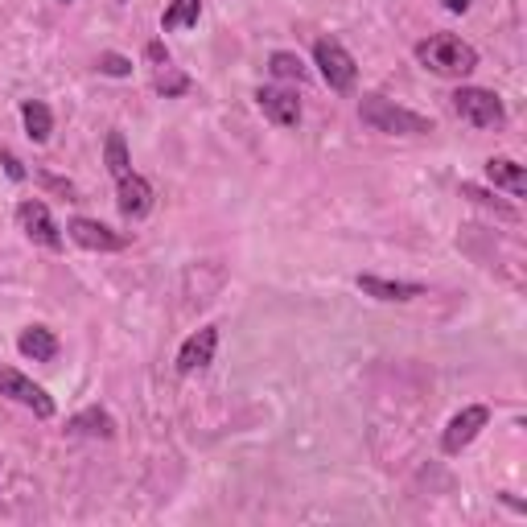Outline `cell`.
Returning a JSON list of instances; mask_svg holds the SVG:
<instances>
[{
    "label": "cell",
    "mask_w": 527,
    "mask_h": 527,
    "mask_svg": "<svg viewBox=\"0 0 527 527\" xmlns=\"http://www.w3.org/2000/svg\"><path fill=\"white\" fill-rule=\"evenodd\" d=\"M268 70H272L276 79H285V83H305V79H309L305 62H301L297 54H289V50H276V54L268 58Z\"/></svg>",
    "instance_id": "ac0fdd59"
},
{
    "label": "cell",
    "mask_w": 527,
    "mask_h": 527,
    "mask_svg": "<svg viewBox=\"0 0 527 527\" xmlns=\"http://www.w3.org/2000/svg\"><path fill=\"white\" fill-rule=\"evenodd\" d=\"M17 350L33 363H54L58 359V338L46 326H25L21 338H17Z\"/></svg>",
    "instance_id": "9a60e30c"
},
{
    "label": "cell",
    "mask_w": 527,
    "mask_h": 527,
    "mask_svg": "<svg viewBox=\"0 0 527 527\" xmlns=\"http://www.w3.org/2000/svg\"><path fill=\"white\" fill-rule=\"evenodd\" d=\"M145 58H149V62H157V66H169V50H165L161 42H149V50H145Z\"/></svg>",
    "instance_id": "cb8c5ba5"
},
{
    "label": "cell",
    "mask_w": 527,
    "mask_h": 527,
    "mask_svg": "<svg viewBox=\"0 0 527 527\" xmlns=\"http://www.w3.org/2000/svg\"><path fill=\"white\" fill-rule=\"evenodd\" d=\"M462 198H470V202H478V206H486V210H495V215L507 219V223H519V210H515V206L499 202L495 194H486V190H478V186H462Z\"/></svg>",
    "instance_id": "44dd1931"
},
{
    "label": "cell",
    "mask_w": 527,
    "mask_h": 527,
    "mask_svg": "<svg viewBox=\"0 0 527 527\" xmlns=\"http://www.w3.org/2000/svg\"><path fill=\"white\" fill-rule=\"evenodd\" d=\"M202 17V0H169V9L161 17V29H190Z\"/></svg>",
    "instance_id": "e0dca14e"
},
{
    "label": "cell",
    "mask_w": 527,
    "mask_h": 527,
    "mask_svg": "<svg viewBox=\"0 0 527 527\" xmlns=\"http://www.w3.org/2000/svg\"><path fill=\"white\" fill-rule=\"evenodd\" d=\"M66 433L70 437H103V441H112L116 437V420L103 412V408H83L66 420Z\"/></svg>",
    "instance_id": "5bb4252c"
},
{
    "label": "cell",
    "mask_w": 527,
    "mask_h": 527,
    "mask_svg": "<svg viewBox=\"0 0 527 527\" xmlns=\"http://www.w3.org/2000/svg\"><path fill=\"white\" fill-rule=\"evenodd\" d=\"M313 62H318V70H322V79H326L330 91H338V95L355 91V83H359V66H355V58H350V50H346L342 42H334V38H318V46H313Z\"/></svg>",
    "instance_id": "277c9868"
},
{
    "label": "cell",
    "mask_w": 527,
    "mask_h": 527,
    "mask_svg": "<svg viewBox=\"0 0 527 527\" xmlns=\"http://www.w3.org/2000/svg\"><path fill=\"white\" fill-rule=\"evenodd\" d=\"M42 182H46L50 190H58V194H66V198H70V194H75V186H70V182H62V178H54V173H42Z\"/></svg>",
    "instance_id": "d4e9b609"
},
{
    "label": "cell",
    "mask_w": 527,
    "mask_h": 527,
    "mask_svg": "<svg viewBox=\"0 0 527 527\" xmlns=\"http://www.w3.org/2000/svg\"><path fill=\"white\" fill-rule=\"evenodd\" d=\"M453 112L474 128H503L507 124V108L495 91L486 87H458L453 91Z\"/></svg>",
    "instance_id": "3957f363"
},
{
    "label": "cell",
    "mask_w": 527,
    "mask_h": 527,
    "mask_svg": "<svg viewBox=\"0 0 527 527\" xmlns=\"http://www.w3.org/2000/svg\"><path fill=\"white\" fill-rule=\"evenodd\" d=\"M0 396H9L13 404L29 408L33 416H42V420L54 416V396L42 388V383H33L29 375H21V371H13L5 363H0Z\"/></svg>",
    "instance_id": "5b68a950"
},
{
    "label": "cell",
    "mask_w": 527,
    "mask_h": 527,
    "mask_svg": "<svg viewBox=\"0 0 527 527\" xmlns=\"http://www.w3.org/2000/svg\"><path fill=\"white\" fill-rule=\"evenodd\" d=\"M153 87H157L165 99H178V95H186V91H190V75H182L178 66H157Z\"/></svg>",
    "instance_id": "d6986e66"
},
{
    "label": "cell",
    "mask_w": 527,
    "mask_h": 527,
    "mask_svg": "<svg viewBox=\"0 0 527 527\" xmlns=\"http://www.w3.org/2000/svg\"><path fill=\"white\" fill-rule=\"evenodd\" d=\"M486 178H490V186H495V190H507L511 198H523V194H527V173H523V165H515L511 157H490V161H486Z\"/></svg>",
    "instance_id": "4fadbf2b"
},
{
    "label": "cell",
    "mask_w": 527,
    "mask_h": 527,
    "mask_svg": "<svg viewBox=\"0 0 527 527\" xmlns=\"http://www.w3.org/2000/svg\"><path fill=\"white\" fill-rule=\"evenodd\" d=\"M66 231H70V239H75L79 248H87V252H124L128 243H132L124 231H112L108 223H99V219H70Z\"/></svg>",
    "instance_id": "52a82bcc"
},
{
    "label": "cell",
    "mask_w": 527,
    "mask_h": 527,
    "mask_svg": "<svg viewBox=\"0 0 527 527\" xmlns=\"http://www.w3.org/2000/svg\"><path fill=\"white\" fill-rule=\"evenodd\" d=\"M416 62L441 79H466L478 70V50L470 42H462L458 33H433V38L416 46Z\"/></svg>",
    "instance_id": "6da1fadb"
},
{
    "label": "cell",
    "mask_w": 527,
    "mask_h": 527,
    "mask_svg": "<svg viewBox=\"0 0 527 527\" xmlns=\"http://www.w3.org/2000/svg\"><path fill=\"white\" fill-rule=\"evenodd\" d=\"M486 420H490V408H486V404H470V408H462L458 416L449 420V429L441 433V449H445V453H462V449L486 429Z\"/></svg>",
    "instance_id": "ba28073f"
},
{
    "label": "cell",
    "mask_w": 527,
    "mask_h": 527,
    "mask_svg": "<svg viewBox=\"0 0 527 527\" xmlns=\"http://www.w3.org/2000/svg\"><path fill=\"white\" fill-rule=\"evenodd\" d=\"M17 223H21V231H25L33 243H38V248L62 252V231H58V223H54V215H50L46 202L25 198V202L17 206Z\"/></svg>",
    "instance_id": "8992f818"
},
{
    "label": "cell",
    "mask_w": 527,
    "mask_h": 527,
    "mask_svg": "<svg viewBox=\"0 0 527 527\" xmlns=\"http://www.w3.org/2000/svg\"><path fill=\"white\" fill-rule=\"evenodd\" d=\"M62 5H70V0H62Z\"/></svg>",
    "instance_id": "4316f807"
},
{
    "label": "cell",
    "mask_w": 527,
    "mask_h": 527,
    "mask_svg": "<svg viewBox=\"0 0 527 527\" xmlns=\"http://www.w3.org/2000/svg\"><path fill=\"white\" fill-rule=\"evenodd\" d=\"M256 99H260V112H264L276 128H293V124L301 120V99H297L293 91H285V87H260Z\"/></svg>",
    "instance_id": "8fae6325"
},
{
    "label": "cell",
    "mask_w": 527,
    "mask_h": 527,
    "mask_svg": "<svg viewBox=\"0 0 527 527\" xmlns=\"http://www.w3.org/2000/svg\"><path fill=\"white\" fill-rule=\"evenodd\" d=\"M470 5H474V0H445V9H449V13H466Z\"/></svg>",
    "instance_id": "484cf974"
},
{
    "label": "cell",
    "mask_w": 527,
    "mask_h": 527,
    "mask_svg": "<svg viewBox=\"0 0 527 527\" xmlns=\"http://www.w3.org/2000/svg\"><path fill=\"white\" fill-rule=\"evenodd\" d=\"M0 165H5V173H9L13 182H25V165H21V161H17L9 149H0Z\"/></svg>",
    "instance_id": "603a6c76"
},
{
    "label": "cell",
    "mask_w": 527,
    "mask_h": 527,
    "mask_svg": "<svg viewBox=\"0 0 527 527\" xmlns=\"http://www.w3.org/2000/svg\"><path fill=\"white\" fill-rule=\"evenodd\" d=\"M355 285L375 301H412L425 293V285H416V280H383V276H359Z\"/></svg>",
    "instance_id": "7c38bea8"
},
{
    "label": "cell",
    "mask_w": 527,
    "mask_h": 527,
    "mask_svg": "<svg viewBox=\"0 0 527 527\" xmlns=\"http://www.w3.org/2000/svg\"><path fill=\"white\" fill-rule=\"evenodd\" d=\"M116 206H120L124 219H145L153 210L149 178H140V173H124V178H116Z\"/></svg>",
    "instance_id": "9c48e42d"
},
{
    "label": "cell",
    "mask_w": 527,
    "mask_h": 527,
    "mask_svg": "<svg viewBox=\"0 0 527 527\" xmlns=\"http://www.w3.org/2000/svg\"><path fill=\"white\" fill-rule=\"evenodd\" d=\"M103 157H108L112 178H124V173H132V165H128V145H124V136H120V132H108V145H103Z\"/></svg>",
    "instance_id": "ffe728a7"
},
{
    "label": "cell",
    "mask_w": 527,
    "mask_h": 527,
    "mask_svg": "<svg viewBox=\"0 0 527 527\" xmlns=\"http://www.w3.org/2000/svg\"><path fill=\"white\" fill-rule=\"evenodd\" d=\"M99 70H103V75H112V79H124V75H132V58H124V54H99Z\"/></svg>",
    "instance_id": "7402d4cb"
},
{
    "label": "cell",
    "mask_w": 527,
    "mask_h": 527,
    "mask_svg": "<svg viewBox=\"0 0 527 527\" xmlns=\"http://www.w3.org/2000/svg\"><path fill=\"white\" fill-rule=\"evenodd\" d=\"M21 120H25V136L33 140V145H46L50 132H54V116L42 99H25L21 103Z\"/></svg>",
    "instance_id": "2e32d148"
},
{
    "label": "cell",
    "mask_w": 527,
    "mask_h": 527,
    "mask_svg": "<svg viewBox=\"0 0 527 527\" xmlns=\"http://www.w3.org/2000/svg\"><path fill=\"white\" fill-rule=\"evenodd\" d=\"M359 120L367 128H375V132H388V136H429L433 132L429 116H420L412 108H400V103L388 99V95H363Z\"/></svg>",
    "instance_id": "7a4b0ae2"
},
{
    "label": "cell",
    "mask_w": 527,
    "mask_h": 527,
    "mask_svg": "<svg viewBox=\"0 0 527 527\" xmlns=\"http://www.w3.org/2000/svg\"><path fill=\"white\" fill-rule=\"evenodd\" d=\"M215 350H219V326H202L198 334H190L178 350V371L182 375H194L202 371L206 363H215Z\"/></svg>",
    "instance_id": "30bf717a"
}]
</instances>
